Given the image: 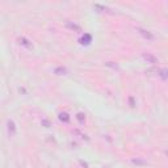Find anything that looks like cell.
Masks as SVG:
<instances>
[{"label": "cell", "mask_w": 168, "mask_h": 168, "mask_svg": "<svg viewBox=\"0 0 168 168\" xmlns=\"http://www.w3.org/2000/svg\"><path fill=\"white\" fill-rule=\"evenodd\" d=\"M91 39H92L91 35L89 34H86L83 38H80V43H82V45H84V43H86V45H88V43L91 42Z\"/></svg>", "instance_id": "obj_7"}, {"label": "cell", "mask_w": 168, "mask_h": 168, "mask_svg": "<svg viewBox=\"0 0 168 168\" xmlns=\"http://www.w3.org/2000/svg\"><path fill=\"white\" fill-rule=\"evenodd\" d=\"M55 74L57 75H66L67 70L65 69V67H58V69H55Z\"/></svg>", "instance_id": "obj_9"}, {"label": "cell", "mask_w": 168, "mask_h": 168, "mask_svg": "<svg viewBox=\"0 0 168 168\" xmlns=\"http://www.w3.org/2000/svg\"><path fill=\"white\" fill-rule=\"evenodd\" d=\"M159 72V75H160V78H163V79H168V70L167 69H160L158 71Z\"/></svg>", "instance_id": "obj_8"}, {"label": "cell", "mask_w": 168, "mask_h": 168, "mask_svg": "<svg viewBox=\"0 0 168 168\" xmlns=\"http://www.w3.org/2000/svg\"><path fill=\"white\" fill-rule=\"evenodd\" d=\"M18 43H20V45H22V46H25L26 49H30V47H32V43H30L29 41H28L26 38H24V37L18 38Z\"/></svg>", "instance_id": "obj_4"}, {"label": "cell", "mask_w": 168, "mask_h": 168, "mask_svg": "<svg viewBox=\"0 0 168 168\" xmlns=\"http://www.w3.org/2000/svg\"><path fill=\"white\" fill-rule=\"evenodd\" d=\"M137 30H138V33L141 34V35H143L146 39H149V41H154V34L151 33V32H149V30H146V29H142V28H137Z\"/></svg>", "instance_id": "obj_1"}, {"label": "cell", "mask_w": 168, "mask_h": 168, "mask_svg": "<svg viewBox=\"0 0 168 168\" xmlns=\"http://www.w3.org/2000/svg\"><path fill=\"white\" fill-rule=\"evenodd\" d=\"M66 26L69 28V29H72V30H80V26L76 25V24L70 22V21H67V22H66Z\"/></svg>", "instance_id": "obj_6"}, {"label": "cell", "mask_w": 168, "mask_h": 168, "mask_svg": "<svg viewBox=\"0 0 168 168\" xmlns=\"http://www.w3.org/2000/svg\"><path fill=\"white\" fill-rule=\"evenodd\" d=\"M76 118L79 119V122H80V123H83L84 121H86V116H84L83 113H78L76 114Z\"/></svg>", "instance_id": "obj_10"}, {"label": "cell", "mask_w": 168, "mask_h": 168, "mask_svg": "<svg viewBox=\"0 0 168 168\" xmlns=\"http://www.w3.org/2000/svg\"><path fill=\"white\" fill-rule=\"evenodd\" d=\"M59 119L63 122H69L70 121V116L66 113V112H62V113H59Z\"/></svg>", "instance_id": "obj_5"}, {"label": "cell", "mask_w": 168, "mask_h": 168, "mask_svg": "<svg viewBox=\"0 0 168 168\" xmlns=\"http://www.w3.org/2000/svg\"><path fill=\"white\" fill-rule=\"evenodd\" d=\"M143 59L147 62V63H151V65H155V63H158V59L156 57H154L153 54H150V53H143Z\"/></svg>", "instance_id": "obj_2"}, {"label": "cell", "mask_w": 168, "mask_h": 168, "mask_svg": "<svg viewBox=\"0 0 168 168\" xmlns=\"http://www.w3.org/2000/svg\"><path fill=\"white\" fill-rule=\"evenodd\" d=\"M7 130H8L9 137H13V135L16 134V125H15V122L12 121V119H9V121L7 122Z\"/></svg>", "instance_id": "obj_3"}]
</instances>
